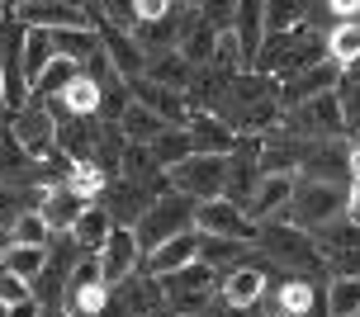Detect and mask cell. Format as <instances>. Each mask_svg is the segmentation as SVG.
Listing matches in <instances>:
<instances>
[{
	"instance_id": "7",
	"label": "cell",
	"mask_w": 360,
	"mask_h": 317,
	"mask_svg": "<svg viewBox=\"0 0 360 317\" xmlns=\"http://www.w3.org/2000/svg\"><path fill=\"white\" fill-rule=\"evenodd\" d=\"M10 138L19 142V152L29 161H48L57 152V114L43 100H29L24 109L10 114Z\"/></svg>"
},
{
	"instance_id": "27",
	"label": "cell",
	"mask_w": 360,
	"mask_h": 317,
	"mask_svg": "<svg viewBox=\"0 0 360 317\" xmlns=\"http://www.w3.org/2000/svg\"><path fill=\"white\" fill-rule=\"evenodd\" d=\"M57 105L67 109V114H76V119H90L95 109L105 105V86H100L95 76H86V71H81L72 86L62 90V100H57Z\"/></svg>"
},
{
	"instance_id": "33",
	"label": "cell",
	"mask_w": 360,
	"mask_h": 317,
	"mask_svg": "<svg viewBox=\"0 0 360 317\" xmlns=\"http://www.w3.org/2000/svg\"><path fill=\"white\" fill-rule=\"evenodd\" d=\"M327 57L337 62V67H351L360 57V19H346V24H337L332 34H327Z\"/></svg>"
},
{
	"instance_id": "36",
	"label": "cell",
	"mask_w": 360,
	"mask_h": 317,
	"mask_svg": "<svg viewBox=\"0 0 360 317\" xmlns=\"http://www.w3.org/2000/svg\"><path fill=\"white\" fill-rule=\"evenodd\" d=\"M190 152H195V147H190V133H185V128H166L162 138L152 142V157L162 161V171H171V166H180V161L190 157Z\"/></svg>"
},
{
	"instance_id": "15",
	"label": "cell",
	"mask_w": 360,
	"mask_h": 317,
	"mask_svg": "<svg viewBox=\"0 0 360 317\" xmlns=\"http://www.w3.org/2000/svg\"><path fill=\"white\" fill-rule=\"evenodd\" d=\"M100 270H105V284L114 289V284H124L133 270H138V261H143V247H138V237H133V228H114L109 232V242L100 251Z\"/></svg>"
},
{
	"instance_id": "48",
	"label": "cell",
	"mask_w": 360,
	"mask_h": 317,
	"mask_svg": "<svg viewBox=\"0 0 360 317\" xmlns=\"http://www.w3.org/2000/svg\"><path fill=\"white\" fill-rule=\"evenodd\" d=\"M346 81H360V57H356V62H351V67L342 71V86H346Z\"/></svg>"
},
{
	"instance_id": "1",
	"label": "cell",
	"mask_w": 360,
	"mask_h": 317,
	"mask_svg": "<svg viewBox=\"0 0 360 317\" xmlns=\"http://www.w3.org/2000/svg\"><path fill=\"white\" fill-rule=\"evenodd\" d=\"M323 57H327V38L323 34H313V29H289V34H266L252 71L289 81V76H299L304 67L323 62Z\"/></svg>"
},
{
	"instance_id": "19",
	"label": "cell",
	"mask_w": 360,
	"mask_h": 317,
	"mask_svg": "<svg viewBox=\"0 0 360 317\" xmlns=\"http://www.w3.org/2000/svg\"><path fill=\"white\" fill-rule=\"evenodd\" d=\"M261 294H266V270H256V265H237V270H228L218 280L223 308H237V313H247L252 303H261Z\"/></svg>"
},
{
	"instance_id": "11",
	"label": "cell",
	"mask_w": 360,
	"mask_h": 317,
	"mask_svg": "<svg viewBox=\"0 0 360 317\" xmlns=\"http://www.w3.org/2000/svg\"><path fill=\"white\" fill-rule=\"evenodd\" d=\"M285 128H294V133H308V142H313V138H337V133H346L342 95H337V90H327V95H318V100H308V105H299V109H285Z\"/></svg>"
},
{
	"instance_id": "12",
	"label": "cell",
	"mask_w": 360,
	"mask_h": 317,
	"mask_svg": "<svg viewBox=\"0 0 360 317\" xmlns=\"http://www.w3.org/2000/svg\"><path fill=\"white\" fill-rule=\"evenodd\" d=\"M327 90H342V67H337L332 57L304 67L299 76H289L285 86H280V109H299V105H308V100L327 95Z\"/></svg>"
},
{
	"instance_id": "18",
	"label": "cell",
	"mask_w": 360,
	"mask_h": 317,
	"mask_svg": "<svg viewBox=\"0 0 360 317\" xmlns=\"http://www.w3.org/2000/svg\"><path fill=\"white\" fill-rule=\"evenodd\" d=\"M185 133H190V147L195 152H209V157H228L237 147V133L223 114H190Z\"/></svg>"
},
{
	"instance_id": "45",
	"label": "cell",
	"mask_w": 360,
	"mask_h": 317,
	"mask_svg": "<svg viewBox=\"0 0 360 317\" xmlns=\"http://www.w3.org/2000/svg\"><path fill=\"white\" fill-rule=\"evenodd\" d=\"M5 317H43V303L24 299V303H15V308H5Z\"/></svg>"
},
{
	"instance_id": "46",
	"label": "cell",
	"mask_w": 360,
	"mask_h": 317,
	"mask_svg": "<svg viewBox=\"0 0 360 317\" xmlns=\"http://www.w3.org/2000/svg\"><path fill=\"white\" fill-rule=\"evenodd\" d=\"M15 204H19V190H10V185H0V218H15Z\"/></svg>"
},
{
	"instance_id": "20",
	"label": "cell",
	"mask_w": 360,
	"mask_h": 317,
	"mask_svg": "<svg viewBox=\"0 0 360 317\" xmlns=\"http://www.w3.org/2000/svg\"><path fill=\"white\" fill-rule=\"evenodd\" d=\"M233 34H237V43H242V53H247V67H252L256 53H261V43H266V0H237Z\"/></svg>"
},
{
	"instance_id": "47",
	"label": "cell",
	"mask_w": 360,
	"mask_h": 317,
	"mask_svg": "<svg viewBox=\"0 0 360 317\" xmlns=\"http://www.w3.org/2000/svg\"><path fill=\"white\" fill-rule=\"evenodd\" d=\"M346 176L360 180V142H356V147H346Z\"/></svg>"
},
{
	"instance_id": "8",
	"label": "cell",
	"mask_w": 360,
	"mask_h": 317,
	"mask_svg": "<svg viewBox=\"0 0 360 317\" xmlns=\"http://www.w3.org/2000/svg\"><path fill=\"white\" fill-rule=\"evenodd\" d=\"M162 299L176 308V313H204V303H209V294L218 289V270H209L204 261H190L185 270H171V275H162Z\"/></svg>"
},
{
	"instance_id": "51",
	"label": "cell",
	"mask_w": 360,
	"mask_h": 317,
	"mask_svg": "<svg viewBox=\"0 0 360 317\" xmlns=\"http://www.w3.org/2000/svg\"><path fill=\"white\" fill-rule=\"evenodd\" d=\"M176 5H190V0H176Z\"/></svg>"
},
{
	"instance_id": "42",
	"label": "cell",
	"mask_w": 360,
	"mask_h": 317,
	"mask_svg": "<svg viewBox=\"0 0 360 317\" xmlns=\"http://www.w3.org/2000/svg\"><path fill=\"white\" fill-rule=\"evenodd\" d=\"M176 10V0H133V15H138V24H152V19H166Z\"/></svg>"
},
{
	"instance_id": "26",
	"label": "cell",
	"mask_w": 360,
	"mask_h": 317,
	"mask_svg": "<svg viewBox=\"0 0 360 317\" xmlns=\"http://www.w3.org/2000/svg\"><path fill=\"white\" fill-rule=\"evenodd\" d=\"M166 128H171V124H166V119H157V114H152L147 105H138V100L119 114V133H124V142H143V147H152Z\"/></svg>"
},
{
	"instance_id": "16",
	"label": "cell",
	"mask_w": 360,
	"mask_h": 317,
	"mask_svg": "<svg viewBox=\"0 0 360 317\" xmlns=\"http://www.w3.org/2000/svg\"><path fill=\"white\" fill-rule=\"evenodd\" d=\"M294 185H299V176H285V171L261 176V185H256L252 199H247V218H252V223H270V218H280V213L289 209V199H294Z\"/></svg>"
},
{
	"instance_id": "4",
	"label": "cell",
	"mask_w": 360,
	"mask_h": 317,
	"mask_svg": "<svg viewBox=\"0 0 360 317\" xmlns=\"http://www.w3.org/2000/svg\"><path fill=\"white\" fill-rule=\"evenodd\" d=\"M256 247L266 251V256H275L280 265H289V270H318V265H323V251H318V242H313L304 228L280 223V218L256 223Z\"/></svg>"
},
{
	"instance_id": "32",
	"label": "cell",
	"mask_w": 360,
	"mask_h": 317,
	"mask_svg": "<svg viewBox=\"0 0 360 317\" xmlns=\"http://www.w3.org/2000/svg\"><path fill=\"white\" fill-rule=\"evenodd\" d=\"M53 57H57V48H53V34L48 29H24V76H29V90H34L38 71L48 67Z\"/></svg>"
},
{
	"instance_id": "21",
	"label": "cell",
	"mask_w": 360,
	"mask_h": 317,
	"mask_svg": "<svg viewBox=\"0 0 360 317\" xmlns=\"http://www.w3.org/2000/svg\"><path fill=\"white\" fill-rule=\"evenodd\" d=\"M152 86H166V90H180V95H190V81H195V67L176 53V48H166V53H147V71H143Z\"/></svg>"
},
{
	"instance_id": "44",
	"label": "cell",
	"mask_w": 360,
	"mask_h": 317,
	"mask_svg": "<svg viewBox=\"0 0 360 317\" xmlns=\"http://www.w3.org/2000/svg\"><path fill=\"white\" fill-rule=\"evenodd\" d=\"M327 15H337V24L360 15V0H327Z\"/></svg>"
},
{
	"instance_id": "35",
	"label": "cell",
	"mask_w": 360,
	"mask_h": 317,
	"mask_svg": "<svg viewBox=\"0 0 360 317\" xmlns=\"http://www.w3.org/2000/svg\"><path fill=\"white\" fill-rule=\"evenodd\" d=\"M0 265H5V270H15L19 280L34 284V280H38V270L48 265V247H15V242H10V251L0 256Z\"/></svg>"
},
{
	"instance_id": "38",
	"label": "cell",
	"mask_w": 360,
	"mask_h": 317,
	"mask_svg": "<svg viewBox=\"0 0 360 317\" xmlns=\"http://www.w3.org/2000/svg\"><path fill=\"white\" fill-rule=\"evenodd\" d=\"M308 308H313V284H308V280H289V284H280V313H289V317H308Z\"/></svg>"
},
{
	"instance_id": "3",
	"label": "cell",
	"mask_w": 360,
	"mask_h": 317,
	"mask_svg": "<svg viewBox=\"0 0 360 317\" xmlns=\"http://www.w3.org/2000/svg\"><path fill=\"white\" fill-rule=\"evenodd\" d=\"M346 204V194L342 185H332V180H299L294 185V199H289V223L294 228H304V232H318V228H332L337 223V213H342Z\"/></svg>"
},
{
	"instance_id": "5",
	"label": "cell",
	"mask_w": 360,
	"mask_h": 317,
	"mask_svg": "<svg viewBox=\"0 0 360 317\" xmlns=\"http://www.w3.org/2000/svg\"><path fill=\"white\" fill-rule=\"evenodd\" d=\"M171 190H180L195 204H209V199H223V185H228V157H209V152H190V157L166 171Z\"/></svg>"
},
{
	"instance_id": "30",
	"label": "cell",
	"mask_w": 360,
	"mask_h": 317,
	"mask_svg": "<svg viewBox=\"0 0 360 317\" xmlns=\"http://www.w3.org/2000/svg\"><path fill=\"white\" fill-rule=\"evenodd\" d=\"M10 242H15V247H53V228L43 223L38 209H19L15 218H10Z\"/></svg>"
},
{
	"instance_id": "10",
	"label": "cell",
	"mask_w": 360,
	"mask_h": 317,
	"mask_svg": "<svg viewBox=\"0 0 360 317\" xmlns=\"http://www.w3.org/2000/svg\"><path fill=\"white\" fill-rule=\"evenodd\" d=\"M195 232L256 247V223L247 218V209H242V204H233V199H209V204H195Z\"/></svg>"
},
{
	"instance_id": "13",
	"label": "cell",
	"mask_w": 360,
	"mask_h": 317,
	"mask_svg": "<svg viewBox=\"0 0 360 317\" xmlns=\"http://www.w3.org/2000/svg\"><path fill=\"white\" fill-rule=\"evenodd\" d=\"M157 303H166L162 299V284L152 280H138V275H128L124 284H114L109 289V303H105V317H152V308Z\"/></svg>"
},
{
	"instance_id": "39",
	"label": "cell",
	"mask_w": 360,
	"mask_h": 317,
	"mask_svg": "<svg viewBox=\"0 0 360 317\" xmlns=\"http://www.w3.org/2000/svg\"><path fill=\"white\" fill-rule=\"evenodd\" d=\"M24 299H34L29 280H19L15 270H5V265H0V303H5V308H15V303H24Z\"/></svg>"
},
{
	"instance_id": "49",
	"label": "cell",
	"mask_w": 360,
	"mask_h": 317,
	"mask_svg": "<svg viewBox=\"0 0 360 317\" xmlns=\"http://www.w3.org/2000/svg\"><path fill=\"white\" fill-rule=\"evenodd\" d=\"M5 251H10V232H0V256H5Z\"/></svg>"
},
{
	"instance_id": "9",
	"label": "cell",
	"mask_w": 360,
	"mask_h": 317,
	"mask_svg": "<svg viewBox=\"0 0 360 317\" xmlns=\"http://www.w3.org/2000/svg\"><path fill=\"white\" fill-rule=\"evenodd\" d=\"M15 19L24 29H95V15H90L81 0H19L15 5Z\"/></svg>"
},
{
	"instance_id": "25",
	"label": "cell",
	"mask_w": 360,
	"mask_h": 317,
	"mask_svg": "<svg viewBox=\"0 0 360 317\" xmlns=\"http://www.w3.org/2000/svg\"><path fill=\"white\" fill-rule=\"evenodd\" d=\"M109 232H114V218H109V209H105V204H86L67 237L76 242V251H100V247L109 242Z\"/></svg>"
},
{
	"instance_id": "17",
	"label": "cell",
	"mask_w": 360,
	"mask_h": 317,
	"mask_svg": "<svg viewBox=\"0 0 360 317\" xmlns=\"http://www.w3.org/2000/svg\"><path fill=\"white\" fill-rule=\"evenodd\" d=\"M190 261H199V232L195 228L176 232L171 242H162V247H152L143 256V265H147V275H152V280H162V275H171V270H185Z\"/></svg>"
},
{
	"instance_id": "40",
	"label": "cell",
	"mask_w": 360,
	"mask_h": 317,
	"mask_svg": "<svg viewBox=\"0 0 360 317\" xmlns=\"http://www.w3.org/2000/svg\"><path fill=\"white\" fill-rule=\"evenodd\" d=\"M199 5V15L209 19L214 29H233V10H237V0H195Z\"/></svg>"
},
{
	"instance_id": "41",
	"label": "cell",
	"mask_w": 360,
	"mask_h": 317,
	"mask_svg": "<svg viewBox=\"0 0 360 317\" xmlns=\"http://www.w3.org/2000/svg\"><path fill=\"white\" fill-rule=\"evenodd\" d=\"M342 114H346V128H360V81H346L342 90Z\"/></svg>"
},
{
	"instance_id": "6",
	"label": "cell",
	"mask_w": 360,
	"mask_h": 317,
	"mask_svg": "<svg viewBox=\"0 0 360 317\" xmlns=\"http://www.w3.org/2000/svg\"><path fill=\"white\" fill-rule=\"evenodd\" d=\"M0 95H5V109L10 114L34 100L29 76H24V24L15 15L0 19Z\"/></svg>"
},
{
	"instance_id": "2",
	"label": "cell",
	"mask_w": 360,
	"mask_h": 317,
	"mask_svg": "<svg viewBox=\"0 0 360 317\" xmlns=\"http://www.w3.org/2000/svg\"><path fill=\"white\" fill-rule=\"evenodd\" d=\"M190 228H195V199H185L180 190H162L147 204L143 218L133 223V237H138V247H143V256H147L152 247H162L176 232H190Z\"/></svg>"
},
{
	"instance_id": "52",
	"label": "cell",
	"mask_w": 360,
	"mask_h": 317,
	"mask_svg": "<svg viewBox=\"0 0 360 317\" xmlns=\"http://www.w3.org/2000/svg\"><path fill=\"white\" fill-rule=\"evenodd\" d=\"M0 15H5V10H0Z\"/></svg>"
},
{
	"instance_id": "31",
	"label": "cell",
	"mask_w": 360,
	"mask_h": 317,
	"mask_svg": "<svg viewBox=\"0 0 360 317\" xmlns=\"http://www.w3.org/2000/svg\"><path fill=\"white\" fill-rule=\"evenodd\" d=\"M327 317H360V275H332V284H327Z\"/></svg>"
},
{
	"instance_id": "37",
	"label": "cell",
	"mask_w": 360,
	"mask_h": 317,
	"mask_svg": "<svg viewBox=\"0 0 360 317\" xmlns=\"http://www.w3.org/2000/svg\"><path fill=\"white\" fill-rule=\"evenodd\" d=\"M304 29V0H266V34Z\"/></svg>"
},
{
	"instance_id": "34",
	"label": "cell",
	"mask_w": 360,
	"mask_h": 317,
	"mask_svg": "<svg viewBox=\"0 0 360 317\" xmlns=\"http://www.w3.org/2000/svg\"><path fill=\"white\" fill-rule=\"evenodd\" d=\"M242 251H247V242H228V237H204L199 232V261L209 265V270H237V261H242Z\"/></svg>"
},
{
	"instance_id": "43",
	"label": "cell",
	"mask_w": 360,
	"mask_h": 317,
	"mask_svg": "<svg viewBox=\"0 0 360 317\" xmlns=\"http://www.w3.org/2000/svg\"><path fill=\"white\" fill-rule=\"evenodd\" d=\"M342 218H346V223H351V228H360V180H351V190H346Z\"/></svg>"
},
{
	"instance_id": "14",
	"label": "cell",
	"mask_w": 360,
	"mask_h": 317,
	"mask_svg": "<svg viewBox=\"0 0 360 317\" xmlns=\"http://www.w3.org/2000/svg\"><path fill=\"white\" fill-rule=\"evenodd\" d=\"M95 34H100V43H105V57H109V67H114V76L138 81V76L147 71V53L138 48V38L128 34V29H114V24H105V19H95Z\"/></svg>"
},
{
	"instance_id": "29",
	"label": "cell",
	"mask_w": 360,
	"mask_h": 317,
	"mask_svg": "<svg viewBox=\"0 0 360 317\" xmlns=\"http://www.w3.org/2000/svg\"><path fill=\"white\" fill-rule=\"evenodd\" d=\"M62 185L76 194V199H86V204H95L100 194L109 190V176L95 166V161H72V171L62 176Z\"/></svg>"
},
{
	"instance_id": "22",
	"label": "cell",
	"mask_w": 360,
	"mask_h": 317,
	"mask_svg": "<svg viewBox=\"0 0 360 317\" xmlns=\"http://www.w3.org/2000/svg\"><path fill=\"white\" fill-rule=\"evenodd\" d=\"M114 204H105L109 218H114V228H133L138 218L147 213V204L157 199V190H147V185H133V180H119L114 190H109Z\"/></svg>"
},
{
	"instance_id": "28",
	"label": "cell",
	"mask_w": 360,
	"mask_h": 317,
	"mask_svg": "<svg viewBox=\"0 0 360 317\" xmlns=\"http://www.w3.org/2000/svg\"><path fill=\"white\" fill-rule=\"evenodd\" d=\"M76 76H81V67H76L72 57H53L48 67L38 71V81H34V100H43V105H48V100H62V90L72 86Z\"/></svg>"
},
{
	"instance_id": "24",
	"label": "cell",
	"mask_w": 360,
	"mask_h": 317,
	"mask_svg": "<svg viewBox=\"0 0 360 317\" xmlns=\"http://www.w3.org/2000/svg\"><path fill=\"white\" fill-rule=\"evenodd\" d=\"M95 138H100V128H90L86 119H57V152L67 161H95Z\"/></svg>"
},
{
	"instance_id": "23",
	"label": "cell",
	"mask_w": 360,
	"mask_h": 317,
	"mask_svg": "<svg viewBox=\"0 0 360 317\" xmlns=\"http://www.w3.org/2000/svg\"><path fill=\"white\" fill-rule=\"evenodd\" d=\"M81 209H86V199H76L62 180H57V185H48V190H43V204H38L43 223H48L53 232H72V223L81 218Z\"/></svg>"
},
{
	"instance_id": "50",
	"label": "cell",
	"mask_w": 360,
	"mask_h": 317,
	"mask_svg": "<svg viewBox=\"0 0 360 317\" xmlns=\"http://www.w3.org/2000/svg\"><path fill=\"white\" fill-rule=\"evenodd\" d=\"M270 317H289V313H270Z\"/></svg>"
}]
</instances>
